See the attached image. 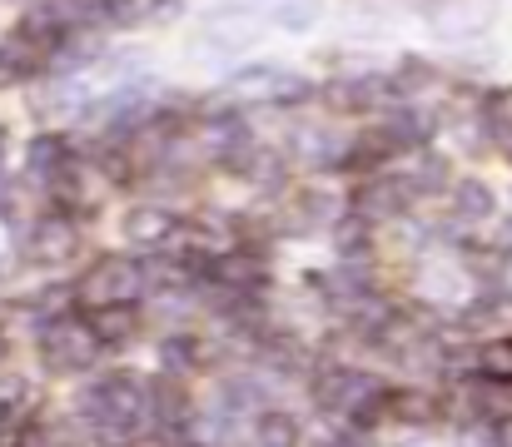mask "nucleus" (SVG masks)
Instances as JSON below:
<instances>
[{
  "mask_svg": "<svg viewBox=\"0 0 512 447\" xmlns=\"http://www.w3.org/2000/svg\"><path fill=\"white\" fill-rule=\"evenodd\" d=\"M274 20H279V30H309V25L319 20V5H314V0H284V5L274 10Z\"/></svg>",
  "mask_w": 512,
  "mask_h": 447,
  "instance_id": "f257e3e1",
  "label": "nucleus"
},
{
  "mask_svg": "<svg viewBox=\"0 0 512 447\" xmlns=\"http://www.w3.org/2000/svg\"><path fill=\"white\" fill-rule=\"evenodd\" d=\"M483 30V15H443L438 20V35H473Z\"/></svg>",
  "mask_w": 512,
  "mask_h": 447,
  "instance_id": "f03ea898",
  "label": "nucleus"
}]
</instances>
